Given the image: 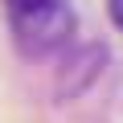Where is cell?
Listing matches in <instances>:
<instances>
[{
    "instance_id": "6da1fadb",
    "label": "cell",
    "mask_w": 123,
    "mask_h": 123,
    "mask_svg": "<svg viewBox=\"0 0 123 123\" xmlns=\"http://www.w3.org/2000/svg\"><path fill=\"white\" fill-rule=\"evenodd\" d=\"M70 29H74V12L66 8V0H37L12 12V33L25 53H49L66 45Z\"/></svg>"
},
{
    "instance_id": "7a4b0ae2",
    "label": "cell",
    "mask_w": 123,
    "mask_h": 123,
    "mask_svg": "<svg viewBox=\"0 0 123 123\" xmlns=\"http://www.w3.org/2000/svg\"><path fill=\"white\" fill-rule=\"evenodd\" d=\"M111 17H115V25L123 29V0H111Z\"/></svg>"
},
{
    "instance_id": "3957f363",
    "label": "cell",
    "mask_w": 123,
    "mask_h": 123,
    "mask_svg": "<svg viewBox=\"0 0 123 123\" xmlns=\"http://www.w3.org/2000/svg\"><path fill=\"white\" fill-rule=\"evenodd\" d=\"M29 4H37V0H8V8L17 12V8H29Z\"/></svg>"
}]
</instances>
